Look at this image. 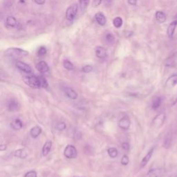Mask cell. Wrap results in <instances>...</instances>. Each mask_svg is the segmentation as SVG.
I'll list each match as a JSON object with an SVG mask.
<instances>
[{
  "mask_svg": "<svg viewBox=\"0 0 177 177\" xmlns=\"http://www.w3.org/2000/svg\"><path fill=\"white\" fill-rule=\"evenodd\" d=\"M24 82L26 85L31 87V88L39 89L41 87L40 79L39 77L31 76H25L23 78Z\"/></svg>",
  "mask_w": 177,
  "mask_h": 177,
  "instance_id": "cell-1",
  "label": "cell"
},
{
  "mask_svg": "<svg viewBox=\"0 0 177 177\" xmlns=\"http://www.w3.org/2000/svg\"><path fill=\"white\" fill-rule=\"evenodd\" d=\"M6 54L10 55V56L17 58V57L26 56V55H28V52L25 50L18 49V48H11V49H7Z\"/></svg>",
  "mask_w": 177,
  "mask_h": 177,
  "instance_id": "cell-2",
  "label": "cell"
},
{
  "mask_svg": "<svg viewBox=\"0 0 177 177\" xmlns=\"http://www.w3.org/2000/svg\"><path fill=\"white\" fill-rule=\"evenodd\" d=\"M64 154L67 158H76L78 156V152H77L76 148L74 146L69 145L64 149Z\"/></svg>",
  "mask_w": 177,
  "mask_h": 177,
  "instance_id": "cell-3",
  "label": "cell"
},
{
  "mask_svg": "<svg viewBox=\"0 0 177 177\" xmlns=\"http://www.w3.org/2000/svg\"><path fill=\"white\" fill-rule=\"evenodd\" d=\"M165 118H166V116L164 113H160L158 114V115L154 118L152 123V126L154 127L156 129L160 128V127L164 124V123H165Z\"/></svg>",
  "mask_w": 177,
  "mask_h": 177,
  "instance_id": "cell-4",
  "label": "cell"
},
{
  "mask_svg": "<svg viewBox=\"0 0 177 177\" xmlns=\"http://www.w3.org/2000/svg\"><path fill=\"white\" fill-rule=\"evenodd\" d=\"M78 6L77 4L71 5L67 8V11H66V17L69 20H73L75 18L78 12Z\"/></svg>",
  "mask_w": 177,
  "mask_h": 177,
  "instance_id": "cell-5",
  "label": "cell"
},
{
  "mask_svg": "<svg viewBox=\"0 0 177 177\" xmlns=\"http://www.w3.org/2000/svg\"><path fill=\"white\" fill-rule=\"evenodd\" d=\"M130 125H131V121H130L129 118L127 116H125L122 118L119 121L118 126L120 128L122 129L127 130L129 128Z\"/></svg>",
  "mask_w": 177,
  "mask_h": 177,
  "instance_id": "cell-6",
  "label": "cell"
},
{
  "mask_svg": "<svg viewBox=\"0 0 177 177\" xmlns=\"http://www.w3.org/2000/svg\"><path fill=\"white\" fill-rule=\"evenodd\" d=\"M172 139H173L172 131H169L167 134H166L165 138H164L163 147L165 148V149H169V148L171 146Z\"/></svg>",
  "mask_w": 177,
  "mask_h": 177,
  "instance_id": "cell-7",
  "label": "cell"
},
{
  "mask_svg": "<svg viewBox=\"0 0 177 177\" xmlns=\"http://www.w3.org/2000/svg\"><path fill=\"white\" fill-rule=\"evenodd\" d=\"M16 67L18 68L19 70L26 73H31L32 72L31 67L29 65H28L27 64L24 63L23 62L17 61L16 62Z\"/></svg>",
  "mask_w": 177,
  "mask_h": 177,
  "instance_id": "cell-8",
  "label": "cell"
},
{
  "mask_svg": "<svg viewBox=\"0 0 177 177\" xmlns=\"http://www.w3.org/2000/svg\"><path fill=\"white\" fill-rule=\"evenodd\" d=\"M8 110L10 112H16L20 109V104L15 99H12L10 101L8 104Z\"/></svg>",
  "mask_w": 177,
  "mask_h": 177,
  "instance_id": "cell-9",
  "label": "cell"
},
{
  "mask_svg": "<svg viewBox=\"0 0 177 177\" xmlns=\"http://www.w3.org/2000/svg\"><path fill=\"white\" fill-rule=\"evenodd\" d=\"M177 85V74L172 75L167 80L165 83L166 87L168 88H172Z\"/></svg>",
  "mask_w": 177,
  "mask_h": 177,
  "instance_id": "cell-10",
  "label": "cell"
},
{
  "mask_svg": "<svg viewBox=\"0 0 177 177\" xmlns=\"http://www.w3.org/2000/svg\"><path fill=\"white\" fill-rule=\"evenodd\" d=\"M177 26V19L173 21L172 22L170 23L167 28V35L169 38H172L174 36V34Z\"/></svg>",
  "mask_w": 177,
  "mask_h": 177,
  "instance_id": "cell-11",
  "label": "cell"
},
{
  "mask_svg": "<svg viewBox=\"0 0 177 177\" xmlns=\"http://www.w3.org/2000/svg\"><path fill=\"white\" fill-rule=\"evenodd\" d=\"M176 55H172L170 57L167 58L164 62V64L165 67H172L176 65Z\"/></svg>",
  "mask_w": 177,
  "mask_h": 177,
  "instance_id": "cell-12",
  "label": "cell"
},
{
  "mask_svg": "<svg viewBox=\"0 0 177 177\" xmlns=\"http://www.w3.org/2000/svg\"><path fill=\"white\" fill-rule=\"evenodd\" d=\"M64 93H65L66 95L69 97V98L73 100H76L78 97V94H77L75 90H73L71 88H69V87H66L64 89Z\"/></svg>",
  "mask_w": 177,
  "mask_h": 177,
  "instance_id": "cell-13",
  "label": "cell"
},
{
  "mask_svg": "<svg viewBox=\"0 0 177 177\" xmlns=\"http://www.w3.org/2000/svg\"><path fill=\"white\" fill-rule=\"evenodd\" d=\"M37 69L41 73H45L49 71V65H48L47 63L44 61H41L40 62H38L36 66Z\"/></svg>",
  "mask_w": 177,
  "mask_h": 177,
  "instance_id": "cell-14",
  "label": "cell"
},
{
  "mask_svg": "<svg viewBox=\"0 0 177 177\" xmlns=\"http://www.w3.org/2000/svg\"><path fill=\"white\" fill-rule=\"evenodd\" d=\"M51 147H52V142L51 140H47L44 143V146L42 148V154L44 156H47L49 154L51 149Z\"/></svg>",
  "mask_w": 177,
  "mask_h": 177,
  "instance_id": "cell-15",
  "label": "cell"
},
{
  "mask_svg": "<svg viewBox=\"0 0 177 177\" xmlns=\"http://www.w3.org/2000/svg\"><path fill=\"white\" fill-rule=\"evenodd\" d=\"M42 132V129L40 126H35L30 131V134L34 138H36L38 137L41 134Z\"/></svg>",
  "mask_w": 177,
  "mask_h": 177,
  "instance_id": "cell-16",
  "label": "cell"
},
{
  "mask_svg": "<svg viewBox=\"0 0 177 177\" xmlns=\"http://www.w3.org/2000/svg\"><path fill=\"white\" fill-rule=\"evenodd\" d=\"M96 55L98 58H105L107 56V51L102 46H98L96 49Z\"/></svg>",
  "mask_w": 177,
  "mask_h": 177,
  "instance_id": "cell-17",
  "label": "cell"
},
{
  "mask_svg": "<svg viewBox=\"0 0 177 177\" xmlns=\"http://www.w3.org/2000/svg\"><path fill=\"white\" fill-rule=\"evenodd\" d=\"M154 148H152L151 149L149 150V152H148L147 154L145 156V157L143 158L142 161H141V167H145L147 165V163L148 162H149V160H150V158H152V156L153 155V152H154Z\"/></svg>",
  "mask_w": 177,
  "mask_h": 177,
  "instance_id": "cell-18",
  "label": "cell"
},
{
  "mask_svg": "<svg viewBox=\"0 0 177 177\" xmlns=\"http://www.w3.org/2000/svg\"><path fill=\"white\" fill-rule=\"evenodd\" d=\"M95 19L101 26H104L106 24V18L102 12H98L95 15Z\"/></svg>",
  "mask_w": 177,
  "mask_h": 177,
  "instance_id": "cell-19",
  "label": "cell"
},
{
  "mask_svg": "<svg viewBox=\"0 0 177 177\" xmlns=\"http://www.w3.org/2000/svg\"><path fill=\"white\" fill-rule=\"evenodd\" d=\"M22 123L19 118H15L10 123V127L14 130H19L22 127Z\"/></svg>",
  "mask_w": 177,
  "mask_h": 177,
  "instance_id": "cell-20",
  "label": "cell"
},
{
  "mask_svg": "<svg viewBox=\"0 0 177 177\" xmlns=\"http://www.w3.org/2000/svg\"><path fill=\"white\" fill-rule=\"evenodd\" d=\"M15 156L19 158H25L28 156V152L25 149H20L15 152Z\"/></svg>",
  "mask_w": 177,
  "mask_h": 177,
  "instance_id": "cell-21",
  "label": "cell"
},
{
  "mask_svg": "<svg viewBox=\"0 0 177 177\" xmlns=\"http://www.w3.org/2000/svg\"><path fill=\"white\" fill-rule=\"evenodd\" d=\"M155 16H156V20L158 21L159 23H164L166 21V19H167L166 15L162 11H157Z\"/></svg>",
  "mask_w": 177,
  "mask_h": 177,
  "instance_id": "cell-22",
  "label": "cell"
},
{
  "mask_svg": "<svg viewBox=\"0 0 177 177\" xmlns=\"http://www.w3.org/2000/svg\"><path fill=\"white\" fill-rule=\"evenodd\" d=\"M162 174V170L160 169H152L148 172V176L149 177H160Z\"/></svg>",
  "mask_w": 177,
  "mask_h": 177,
  "instance_id": "cell-23",
  "label": "cell"
},
{
  "mask_svg": "<svg viewBox=\"0 0 177 177\" xmlns=\"http://www.w3.org/2000/svg\"><path fill=\"white\" fill-rule=\"evenodd\" d=\"M162 103V99L160 97H155L152 103V108L153 110H157Z\"/></svg>",
  "mask_w": 177,
  "mask_h": 177,
  "instance_id": "cell-24",
  "label": "cell"
},
{
  "mask_svg": "<svg viewBox=\"0 0 177 177\" xmlns=\"http://www.w3.org/2000/svg\"><path fill=\"white\" fill-rule=\"evenodd\" d=\"M6 24L10 27H15L17 25V20L14 17H8L6 18Z\"/></svg>",
  "mask_w": 177,
  "mask_h": 177,
  "instance_id": "cell-25",
  "label": "cell"
},
{
  "mask_svg": "<svg viewBox=\"0 0 177 177\" xmlns=\"http://www.w3.org/2000/svg\"><path fill=\"white\" fill-rule=\"evenodd\" d=\"M107 152H108L109 156H110L111 158H116V157L118 156V154L117 149L115 147L109 148V149H107Z\"/></svg>",
  "mask_w": 177,
  "mask_h": 177,
  "instance_id": "cell-26",
  "label": "cell"
},
{
  "mask_svg": "<svg viewBox=\"0 0 177 177\" xmlns=\"http://www.w3.org/2000/svg\"><path fill=\"white\" fill-rule=\"evenodd\" d=\"M113 24H114V26H115L116 28H121L123 25L122 18L120 17H116V18L114 19Z\"/></svg>",
  "mask_w": 177,
  "mask_h": 177,
  "instance_id": "cell-27",
  "label": "cell"
},
{
  "mask_svg": "<svg viewBox=\"0 0 177 177\" xmlns=\"http://www.w3.org/2000/svg\"><path fill=\"white\" fill-rule=\"evenodd\" d=\"M63 66L65 69H68V70H73V64L68 60H64L63 62Z\"/></svg>",
  "mask_w": 177,
  "mask_h": 177,
  "instance_id": "cell-28",
  "label": "cell"
},
{
  "mask_svg": "<svg viewBox=\"0 0 177 177\" xmlns=\"http://www.w3.org/2000/svg\"><path fill=\"white\" fill-rule=\"evenodd\" d=\"M38 77H39V79H40L41 87H42V88H46V87H48L49 84H48V82L47 80H46V78L43 76H38Z\"/></svg>",
  "mask_w": 177,
  "mask_h": 177,
  "instance_id": "cell-29",
  "label": "cell"
},
{
  "mask_svg": "<svg viewBox=\"0 0 177 177\" xmlns=\"http://www.w3.org/2000/svg\"><path fill=\"white\" fill-rule=\"evenodd\" d=\"M89 0H80V6L81 10H85L87 6H88Z\"/></svg>",
  "mask_w": 177,
  "mask_h": 177,
  "instance_id": "cell-30",
  "label": "cell"
},
{
  "mask_svg": "<svg viewBox=\"0 0 177 177\" xmlns=\"http://www.w3.org/2000/svg\"><path fill=\"white\" fill-rule=\"evenodd\" d=\"M46 54V47H44V46H41L40 49H39L38 51H37V55H38V56L42 57L44 56Z\"/></svg>",
  "mask_w": 177,
  "mask_h": 177,
  "instance_id": "cell-31",
  "label": "cell"
},
{
  "mask_svg": "<svg viewBox=\"0 0 177 177\" xmlns=\"http://www.w3.org/2000/svg\"><path fill=\"white\" fill-rule=\"evenodd\" d=\"M129 163V159L127 155H124L121 159V164L123 165H127Z\"/></svg>",
  "mask_w": 177,
  "mask_h": 177,
  "instance_id": "cell-32",
  "label": "cell"
},
{
  "mask_svg": "<svg viewBox=\"0 0 177 177\" xmlns=\"http://www.w3.org/2000/svg\"><path fill=\"white\" fill-rule=\"evenodd\" d=\"M24 177H37V172L35 171H29L26 173Z\"/></svg>",
  "mask_w": 177,
  "mask_h": 177,
  "instance_id": "cell-33",
  "label": "cell"
},
{
  "mask_svg": "<svg viewBox=\"0 0 177 177\" xmlns=\"http://www.w3.org/2000/svg\"><path fill=\"white\" fill-rule=\"evenodd\" d=\"M57 129L59 131H63L66 129V124L64 123H60L57 125L56 126Z\"/></svg>",
  "mask_w": 177,
  "mask_h": 177,
  "instance_id": "cell-34",
  "label": "cell"
},
{
  "mask_svg": "<svg viewBox=\"0 0 177 177\" xmlns=\"http://www.w3.org/2000/svg\"><path fill=\"white\" fill-rule=\"evenodd\" d=\"M93 71V67L90 65H86L83 68V71L84 73H90Z\"/></svg>",
  "mask_w": 177,
  "mask_h": 177,
  "instance_id": "cell-35",
  "label": "cell"
},
{
  "mask_svg": "<svg viewBox=\"0 0 177 177\" xmlns=\"http://www.w3.org/2000/svg\"><path fill=\"white\" fill-rule=\"evenodd\" d=\"M106 40H107V42H109L110 43H112L114 41V37L112 34H108L106 36Z\"/></svg>",
  "mask_w": 177,
  "mask_h": 177,
  "instance_id": "cell-36",
  "label": "cell"
},
{
  "mask_svg": "<svg viewBox=\"0 0 177 177\" xmlns=\"http://www.w3.org/2000/svg\"><path fill=\"white\" fill-rule=\"evenodd\" d=\"M122 147L123 149L125 150V151H128L130 148L129 144L127 143H123L122 144Z\"/></svg>",
  "mask_w": 177,
  "mask_h": 177,
  "instance_id": "cell-37",
  "label": "cell"
},
{
  "mask_svg": "<svg viewBox=\"0 0 177 177\" xmlns=\"http://www.w3.org/2000/svg\"><path fill=\"white\" fill-rule=\"evenodd\" d=\"M102 0H93V6L97 7L101 4Z\"/></svg>",
  "mask_w": 177,
  "mask_h": 177,
  "instance_id": "cell-38",
  "label": "cell"
},
{
  "mask_svg": "<svg viewBox=\"0 0 177 177\" xmlns=\"http://www.w3.org/2000/svg\"><path fill=\"white\" fill-rule=\"evenodd\" d=\"M35 2L37 3V4L39 5H43L44 3H45V0H34Z\"/></svg>",
  "mask_w": 177,
  "mask_h": 177,
  "instance_id": "cell-39",
  "label": "cell"
},
{
  "mask_svg": "<svg viewBox=\"0 0 177 177\" xmlns=\"http://www.w3.org/2000/svg\"><path fill=\"white\" fill-rule=\"evenodd\" d=\"M128 2L130 5H132V6H136L137 3V0H128Z\"/></svg>",
  "mask_w": 177,
  "mask_h": 177,
  "instance_id": "cell-40",
  "label": "cell"
},
{
  "mask_svg": "<svg viewBox=\"0 0 177 177\" xmlns=\"http://www.w3.org/2000/svg\"><path fill=\"white\" fill-rule=\"evenodd\" d=\"M105 1V4L107 5V6H110L111 4V3H112V0H104Z\"/></svg>",
  "mask_w": 177,
  "mask_h": 177,
  "instance_id": "cell-41",
  "label": "cell"
},
{
  "mask_svg": "<svg viewBox=\"0 0 177 177\" xmlns=\"http://www.w3.org/2000/svg\"><path fill=\"white\" fill-rule=\"evenodd\" d=\"M6 149V146L5 145H1V146H0V150L1 151H3V150H5Z\"/></svg>",
  "mask_w": 177,
  "mask_h": 177,
  "instance_id": "cell-42",
  "label": "cell"
},
{
  "mask_svg": "<svg viewBox=\"0 0 177 177\" xmlns=\"http://www.w3.org/2000/svg\"><path fill=\"white\" fill-rule=\"evenodd\" d=\"M75 177H80V176H75Z\"/></svg>",
  "mask_w": 177,
  "mask_h": 177,
  "instance_id": "cell-43",
  "label": "cell"
}]
</instances>
